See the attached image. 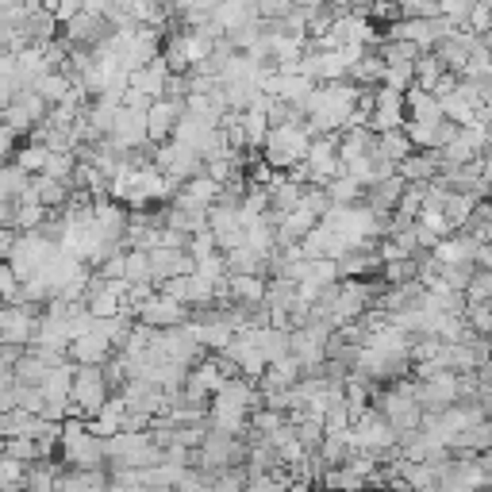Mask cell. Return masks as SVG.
<instances>
[{
    "label": "cell",
    "instance_id": "cell-1",
    "mask_svg": "<svg viewBox=\"0 0 492 492\" xmlns=\"http://www.w3.org/2000/svg\"><path fill=\"white\" fill-rule=\"evenodd\" d=\"M58 462L73 473H97L108 470V454H105V438L89 435L85 420H66L62 423V438H58Z\"/></svg>",
    "mask_w": 492,
    "mask_h": 492
},
{
    "label": "cell",
    "instance_id": "cell-2",
    "mask_svg": "<svg viewBox=\"0 0 492 492\" xmlns=\"http://www.w3.org/2000/svg\"><path fill=\"white\" fill-rule=\"evenodd\" d=\"M308 147H312V139H308L304 127H274V131L266 135L262 162L274 174H289L308 158Z\"/></svg>",
    "mask_w": 492,
    "mask_h": 492
},
{
    "label": "cell",
    "instance_id": "cell-3",
    "mask_svg": "<svg viewBox=\"0 0 492 492\" xmlns=\"http://www.w3.org/2000/svg\"><path fill=\"white\" fill-rule=\"evenodd\" d=\"M108 381H105V366H77L73 369V388H70V404L81 411V420H97L100 408L108 404Z\"/></svg>",
    "mask_w": 492,
    "mask_h": 492
},
{
    "label": "cell",
    "instance_id": "cell-4",
    "mask_svg": "<svg viewBox=\"0 0 492 492\" xmlns=\"http://www.w3.org/2000/svg\"><path fill=\"white\" fill-rule=\"evenodd\" d=\"M55 254H58V246L47 242L38 231H31V235H20L16 239V250H12V258H8V269L23 284V281H31L35 274H43V269L55 262Z\"/></svg>",
    "mask_w": 492,
    "mask_h": 492
},
{
    "label": "cell",
    "instance_id": "cell-5",
    "mask_svg": "<svg viewBox=\"0 0 492 492\" xmlns=\"http://www.w3.org/2000/svg\"><path fill=\"white\" fill-rule=\"evenodd\" d=\"M50 115V108H47V100L35 93L31 85H20L16 93H12V100H8V108L0 112V123H8L16 135H28L31 127H38Z\"/></svg>",
    "mask_w": 492,
    "mask_h": 492
},
{
    "label": "cell",
    "instance_id": "cell-6",
    "mask_svg": "<svg viewBox=\"0 0 492 492\" xmlns=\"http://www.w3.org/2000/svg\"><path fill=\"white\" fill-rule=\"evenodd\" d=\"M154 170L162 177H170L174 185H185V181L204 174V162H200L197 150L181 147V142H162V147L154 150Z\"/></svg>",
    "mask_w": 492,
    "mask_h": 492
},
{
    "label": "cell",
    "instance_id": "cell-7",
    "mask_svg": "<svg viewBox=\"0 0 492 492\" xmlns=\"http://www.w3.org/2000/svg\"><path fill=\"white\" fill-rule=\"evenodd\" d=\"M408 123V112H404V93H393V89H373V112L366 120V131L369 135H385V131H400Z\"/></svg>",
    "mask_w": 492,
    "mask_h": 492
},
{
    "label": "cell",
    "instance_id": "cell-8",
    "mask_svg": "<svg viewBox=\"0 0 492 492\" xmlns=\"http://www.w3.org/2000/svg\"><path fill=\"white\" fill-rule=\"evenodd\" d=\"M38 308L28 304H4L0 308V343L8 346H31L35 343V327H38Z\"/></svg>",
    "mask_w": 492,
    "mask_h": 492
},
{
    "label": "cell",
    "instance_id": "cell-9",
    "mask_svg": "<svg viewBox=\"0 0 492 492\" xmlns=\"http://www.w3.org/2000/svg\"><path fill=\"white\" fill-rule=\"evenodd\" d=\"M135 323H142V327H150V331H174V327H185L189 323V308L162 293H154L147 304H139Z\"/></svg>",
    "mask_w": 492,
    "mask_h": 492
},
{
    "label": "cell",
    "instance_id": "cell-10",
    "mask_svg": "<svg viewBox=\"0 0 492 492\" xmlns=\"http://www.w3.org/2000/svg\"><path fill=\"white\" fill-rule=\"evenodd\" d=\"M443 170V158H438V150H411L404 162L396 165V177L404 181V185H431Z\"/></svg>",
    "mask_w": 492,
    "mask_h": 492
},
{
    "label": "cell",
    "instance_id": "cell-11",
    "mask_svg": "<svg viewBox=\"0 0 492 492\" xmlns=\"http://www.w3.org/2000/svg\"><path fill=\"white\" fill-rule=\"evenodd\" d=\"M115 351L108 346L105 335H97V331H89L81 335V339H73L66 346V358H70V366H108V358Z\"/></svg>",
    "mask_w": 492,
    "mask_h": 492
},
{
    "label": "cell",
    "instance_id": "cell-12",
    "mask_svg": "<svg viewBox=\"0 0 492 492\" xmlns=\"http://www.w3.org/2000/svg\"><path fill=\"white\" fill-rule=\"evenodd\" d=\"M181 112H185V105H174V100H154V105H150V112H147V139L154 142V147L170 142Z\"/></svg>",
    "mask_w": 492,
    "mask_h": 492
},
{
    "label": "cell",
    "instance_id": "cell-13",
    "mask_svg": "<svg viewBox=\"0 0 492 492\" xmlns=\"http://www.w3.org/2000/svg\"><path fill=\"white\" fill-rule=\"evenodd\" d=\"M150 254V277H154V289L170 277H189L197 262L185 254V250H147Z\"/></svg>",
    "mask_w": 492,
    "mask_h": 492
},
{
    "label": "cell",
    "instance_id": "cell-14",
    "mask_svg": "<svg viewBox=\"0 0 492 492\" xmlns=\"http://www.w3.org/2000/svg\"><path fill=\"white\" fill-rule=\"evenodd\" d=\"M477 242L473 235H465V231H454L450 239H438V246L431 250V258L438 266H470L473 262V254H477Z\"/></svg>",
    "mask_w": 492,
    "mask_h": 492
},
{
    "label": "cell",
    "instance_id": "cell-15",
    "mask_svg": "<svg viewBox=\"0 0 492 492\" xmlns=\"http://www.w3.org/2000/svg\"><path fill=\"white\" fill-rule=\"evenodd\" d=\"M93 227L105 235L108 242H120L123 231H127V208L115 200H93Z\"/></svg>",
    "mask_w": 492,
    "mask_h": 492
},
{
    "label": "cell",
    "instance_id": "cell-16",
    "mask_svg": "<svg viewBox=\"0 0 492 492\" xmlns=\"http://www.w3.org/2000/svg\"><path fill=\"white\" fill-rule=\"evenodd\" d=\"M70 185L66 181H50V177H35L31 181V197L38 208H47V212H62L70 204Z\"/></svg>",
    "mask_w": 492,
    "mask_h": 492
},
{
    "label": "cell",
    "instance_id": "cell-17",
    "mask_svg": "<svg viewBox=\"0 0 492 492\" xmlns=\"http://www.w3.org/2000/svg\"><path fill=\"white\" fill-rule=\"evenodd\" d=\"M165 81H170V70H165V62H162V58L131 73V89H135V93H142V97H150V100H162Z\"/></svg>",
    "mask_w": 492,
    "mask_h": 492
},
{
    "label": "cell",
    "instance_id": "cell-18",
    "mask_svg": "<svg viewBox=\"0 0 492 492\" xmlns=\"http://www.w3.org/2000/svg\"><path fill=\"white\" fill-rule=\"evenodd\" d=\"M404 181L400 177H388V181H381V185H373V189H366V197H361V204H366L369 212H396V204H400V197H404Z\"/></svg>",
    "mask_w": 492,
    "mask_h": 492
},
{
    "label": "cell",
    "instance_id": "cell-19",
    "mask_svg": "<svg viewBox=\"0 0 492 492\" xmlns=\"http://www.w3.org/2000/svg\"><path fill=\"white\" fill-rule=\"evenodd\" d=\"M404 112H408V120H416V123H438L443 120V105H438L431 93H423V89H408Z\"/></svg>",
    "mask_w": 492,
    "mask_h": 492
},
{
    "label": "cell",
    "instance_id": "cell-20",
    "mask_svg": "<svg viewBox=\"0 0 492 492\" xmlns=\"http://www.w3.org/2000/svg\"><path fill=\"white\" fill-rule=\"evenodd\" d=\"M258 20V4H246V0H235V4H216V28L231 35V31H239L246 28V23H254Z\"/></svg>",
    "mask_w": 492,
    "mask_h": 492
},
{
    "label": "cell",
    "instance_id": "cell-21",
    "mask_svg": "<svg viewBox=\"0 0 492 492\" xmlns=\"http://www.w3.org/2000/svg\"><path fill=\"white\" fill-rule=\"evenodd\" d=\"M31 174H23L16 162H0V204H16L31 189Z\"/></svg>",
    "mask_w": 492,
    "mask_h": 492
},
{
    "label": "cell",
    "instance_id": "cell-22",
    "mask_svg": "<svg viewBox=\"0 0 492 492\" xmlns=\"http://www.w3.org/2000/svg\"><path fill=\"white\" fill-rule=\"evenodd\" d=\"M250 339L258 346V354L266 358V366H274V361H281L284 354H289V335H284V331L258 327V331H250Z\"/></svg>",
    "mask_w": 492,
    "mask_h": 492
},
{
    "label": "cell",
    "instance_id": "cell-23",
    "mask_svg": "<svg viewBox=\"0 0 492 492\" xmlns=\"http://www.w3.org/2000/svg\"><path fill=\"white\" fill-rule=\"evenodd\" d=\"M477 200L473 192H446V200H443V216H446V224L454 227V231H462L465 224H470V216H473V208H477Z\"/></svg>",
    "mask_w": 492,
    "mask_h": 492
},
{
    "label": "cell",
    "instance_id": "cell-24",
    "mask_svg": "<svg viewBox=\"0 0 492 492\" xmlns=\"http://www.w3.org/2000/svg\"><path fill=\"white\" fill-rule=\"evenodd\" d=\"M373 150L381 154V158H388L393 165H400L411 154V142H408V135H404V127L400 131H385V135H373Z\"/></svg>",
    "mask_w": 492,
    "mask_h": 492
},
{
    "label": "cell",
    "instance_id": "cell-25",
    "mask_svg": "<svg viewBox=\"0 0 492 492\" xmlns=\"http://www.w3.org/2000/svg\"><path fill=\"white\" fill-rule=\"evenodd\" d=\"M293 304H296V284L284 281V277H269L266 281V301H262L266 312H289Z\"/></svg>",
    "mask_w": 492,
    "mask_h": 492
},
{
    "label": "cell",
    "instance_id": "cell-26",
    "mask_svg": "<svg viewBox=\"0 0 492 492\" xmlns=\"http://www.w3.org/2000/svg\"><path fill=\"white\" fill-rule=\"evenodd\" d=\"M443 73H446L443 62H438V58L431 55V50H423V55H420L416 62H411V77H416V85H411V89H423V93H431Z\"/></svg>",
    "mask_w": 492,
    "mask_h": 492
},
{
    "label": "cell",
    "instance_id": "cell-27",
    "mask_svg": "<svg viewBox=\"0 0 492 492\" xmlns=\"http://www.w3.org/2000/svg\"><path fill=\"white\" fill-rule=\"evenodd\" d=\"M38 97L47 100V108H55V105H62V100L70 97V89H73V81L66 73H47V77H38V81L31 85Z\"/></svg>",
    "mask_w": 492,
    "mask_h": 492
},
{
    "label": "cell",
    "instance_id": "cell-28",
    "mask_svg": "<svg viewBox=\"0 0 492 492\" xmlns=\"http://www.w3.org/2000/svg\"><path fill=\"white\" fill-rule=\"evenodd\" d=\"M47 373H50V366H43V361H38V358L28 351V354L16 361V369H12V381H16V385H28V388H43Z\"/></svg>",
    "mask_w": 492,
    "mask_h": 492
},
{
    "label": "cell",
    "instance_id": "cell-29",
    "mask_svg": "<svg viewBox=\"0 0 492 492\" xmlns=\"http://www.w3.org/2000/svg\"><path fill=\"white\" fill-rule=\"evenodd\" d=\"M319 488H327V492H361L366 481H361L354 470H346V465H335V470H327L319 477Z\"/></svg>",
    "mask_w": 492,
    "mask_h": 492
},
{
    "label": "cell",
    "instance_id": "cell-30",
    "mask_svg": "<svg viewBox=\"0 0 492 492\" xmlns=\"http://www.w3.org/2000/svg\"><path fill=\"white\" fill-rule=\"evenodd\" d=\"M416 277H420L416 258H404V262H385V266H381V274H377V281L388 284V289H396V284H411Z\"/></svg>",
    "mask_w": 492,
    "mask_h": 492
},
{
    "label": "cell",
    "instance_id": "cell-31",
    "mask_svg": "<svg viewBox=\"0 0 492 492\" xmlns=\"http://www.w3.org/2000/svg\"><path fill=\"white\" fill-rule=\"evenodd\" d=\"M73 170H77V158H73V150H50L47 154V165H43V174L38 177H50V181H73Z\"/></svg>",
    "mask_w": 492,
    "mask_h": 492
},
{
    "label": "cell",
    "instance_id": "cell-32",
    "mask_svg": "<svg viewBox=\"0 0 492 492\" xmlns=\"http://www.w3.org/2000/svg\"><path fill=\"white\" fill-rule=\"evenodd\" d=\"M438 105H443V120H446V123H454V127H470V123H477V108H473L462 93L438 100Z\"/></svg>",
    "mask_w": 492,
    "mask_h": 492
},
{
    "label": "cell",
    "instance_id": "cell-33",
    "mask_svg": "<svg viewBox=\"0 0 492 492\" xmlns=\"http://www.w3.org/2000/svg\"><path fill=\"white\" fill-rule=\"evenodd\" d=\"M123 281L127 284H154V277H150V254L147 250H127V258H123Z\"/></svg>",
    "mask_w": 492,
    "mask_h": 492
},
{
    "label": "cell",
    "instance_id": "cell-34",
    "mask_svg": "<svg viewBox=\"0 0 492 492\" xmlns=\"http://www.w3.org/2000/svg\"><path fill=\"white\" fill-rule=\"evenodd\" d=\"M47 154H50V150L38 147V142H20V150H16V158H12V162H16L23 174L38 177V174H43V165H47Z\"/></svg>",
    "mask_w": 492,
    "mask_h": 492
},
{
    "label": "cell",
    "instance_id": "cell-35",
    "mask_svg": "<svg viewBox=\"0 0 492 492\" xmlns=\"http://www.w3.org/2000/svg\"><path fill=\"white\" fill-rule=\"evenodd\" d=\"M323 189H327V197H331V204H339V208H351V204H361V197H366V192H361L358 185H354V181L351 177H335L331 181V185H323Z\"/></svg>",
    "mask_w": 492,
    "mask_h": 492
},
{
    "label": "cell",
    "instance_id": "cell-36",
    "mask_svg": "<svg viewBox=\"0 0 492 492\" xmlns=\"http://www.w3.org/2000/svg\"><path fill=\"white\" fill-rule=\"evenodd\" d=\"M293 435H296V443H301L308 454H316V450L323 446V420H316V416H304L301 423L293 427Z\"/></svg>",
    "mask_w": 492,
    "mask_h": 492
},
{
    "label": "cell",
    "instance_id": "cell-37",
    "mask_svg": "<svg viewBox=\"0 0 492 492\" xmlns=\"http://www.w3.org/2000/svg\"><path fill=\"white\" fill-rule=\"evenodd\" d=\"M4 454H8L12 462H20V465L47 462L43 450H38V443H31V438H4Z\"/></svg>",
    "mask_w": 492,
    "mask_h": 492
},
{
    "label": "cell",
    "instance_id": "cell-38",
    "mask_svg": "<svg viewBox=\"0 0 492 492\" xmlns=\"http://www.w3.org/2000/svg\"><path fill=\"white\" fill-rule=\"evenodd\" d=\"M208 231H212L216 239L239 231V212L235 208H224V204H212V208H208Z\"/></svg>",
    "mask_w": 492,
    "mask_h": 492
},
{
    "label": "cell",
    "instance_id": "cell-39",
    "mask_svg": "<svg viewBox=\"0 0 492 492\" xmlns=\"http://www.w3.org/2000/svg\"><path fill=\"white\" fill-rule=\"evenodd\" d=\"M465 327H470L477 339H488L492 335V304H470L465 308Z\"/></svg>",
    "mask_w": 492,
    "mask_h": 492
},
{
    "label": "cell",
    "instance_id": "cell-40",
    "mask_svg": "<svg viewBox=\"0 0 492 492\" xmlns=\"http://www.w3.org/2000/svg\"><path fill=\"white\" fill-rule=\"evenodd\" d=\"M473 274H477L473 262L470 266H438V281H443L450 293H465V284L473 281Z\"/></svg>",
    "mask_w": 492,
    "mask_h": 492
},
{
    "label": "cell",
    "instance_id": "cell-41",
    "mask_svg": "<svg viewBox=\"0 0 492 492\" xmlns=\"http://www.w3.org/2000/svg\"><path fill=\"white\" fill-rule=\"evenodd\" d=\"M12 396H16V408L28 411V416H43V388H28V385H12Z\"/></svg>",
    "mask_w": 492,
    "mask_h": 492
},
{
    "label": "cell",
    "instance_id": "cell-42",
    "mask_svg": "<svg viewBox=\"0 0 492 492\" xmlns=\"http://www.w3.org/2000/svg\"><path fill=\"white\" fill-rule=\"evenodd\" d=\"M301 208H308L316 219H323L331 212V197H327V189H319V185H304V197H301Z\"/></svg>",
    "mask_w": 492,
    "mask_h": 492
},
{
    "label": "cell",
    "instance_id": "cell-43",
    "mask_svg": "<svg viewBox=\"0 0 492 492\" xmlns=\"http://www.w3.org/2000/svg\"><path fill=\"white\" fill-rule=\"evenodd\" d=\"M465 28H470L477 38L488 35V28H492V0H473V12H470V20H465Z\"/></svg>",
    "mask_w": 492,
    "mask_h": 492
},
{
    "label": "cell",
    "instance_id": "cell-44",
    "mask_svg": "<svg viewBox=\"0 0 492 492\" xmlns=\"http://www.w3.org/2000/svg\"><path fill=\"white\" fill-rule=\"evenodd\" d=\"M465 301L470 304H492V274H481V269H477L473 281L465 284Z\"/></svg>",
    "mask_w": 492,
    "mask_h": 492
},
{
    "label": "cell",
    "instance_id": "cell-45",
    "mask_svg": "<svg viewBox=\"0 0 492 492\" xmlns=\"http://www.w3.org/2000/svg\"><path fill=\"white\" fill-rule=\"evenodd\" d=\"M185 254L192 258V262H204V258H212V254H219L216 250V235L212 231H197V235L189 239V246H185Z\"/></svg>",
    "mask_w": 492,
    "mask_h": 492
},
{
    "label": "cell",
    "instance_id": "cell-46",
    "mask_svg": "<svg viewBox=\"0 0 492 492\" xmlns=\"http://www.w3.org/2000/svg\"><path fill=\"white\" fill-rule=\"evenodd\" d=\"M400 20H438V4L435 0H408V4H400Z\"/></svg>",
    "mask_w": 492,
    "mask_h": 492
},
{
    "label": "cell",
    "instance_id": "cell-47",
    "mask_svg": "<svg viewBox=\"0 0 492 492\" xmlns=\"http://www.w3.org/2000/svg\"><path fill=\"white\" fill-rule=\"evenodd\" d=\"M420 208H423V185H408V189H404V197H400V204H396V216L416 219Z\"/></svg>",
    "mask_w": 492,
    "mask_h": 492
},
{
    "label": "cell",
    "instance_id": "cell-48",
    "mask_svg": "<svg viewBox=\"0 0 492 492\" xmlns=\"http://www.w3.org/2000/svg\"><path fill=\"white\" fill-rule=\"evenodd\" d=\"M23 473H28V465L12 462L8 454H0V488H12V485H23Z\"/></svg>",
    "mask_w": 492,
    "mask_h": 492
},
{
    "label": "cell",
    "instance_id": "cell-49",
    "mask_svg": "<svg viewBox=\"0 0 492 492\" xmlns=\"http://www.w3.org/2000/svg\"><path fill=\"white\" fill-rule=\"evenodd\" d=\"M289 12H293L289 0H262V4H258V20H262V23H281Z\"/></svg>",
    "mask_w": 492,
    "mask_h": 492
},
{
    "label": "cell",
    "instance_id": "cell-50",
    "mask_svg": "<svg viewBox=\"0 0 492 492\" xmlns=\"http://www.w3.org/2000/svg\"><path fill=\"white\" fill-rule=\"evenodd\" d=\"M16 150H20V135L12 131L8 123H0V162H12L16 158Z\"/></svg>",
    "mask_w": 492,
    "mask_h": 492
},
{
    "label": "cell",
    "instance_id": "cell-51",
    "mask_svg": "<svg viewBox=\"0 0 492 492\" xmlns=\"http://www.w3.org/2000/svg\"><path fill=\"white\" fill-rule=\"evenodd\" d=\"M28 354V346H8V343H0V366H8V369H16V361Z\"/></svg>",
    "mask_w": 492,
    "mask_h": 492
},
{
    "label": "cell",
    "instance_id": "cell-52",
    "mask_svg": "<svg viewBox=\"0 0 492 492\" xmlns=\"http://www.w3.org/2000/svg\"><path fill=\"white\" fill-rule=\"evenodd\" d=\"M16 239H20V235H16L12 227H8V231H0V266H8L12 250H16Z\"/></svg>",
    "mask_w": 492,
    "mask_h": 492
},
{
    "label": "cell",
    "instance_id": "cell-53",
    "mask_svg": "<svg viewBox=\"0 0 492 492\" xmlns=\"http://www.w3.org/2000/svg\"><path fill=\"white\" fill-rule=\"evenodd\" d=\"M174 492H212V488H208V485H204V481H200V477H197V473H192V470H189V477H185V481H181V485H177Z\"/></svg>",
    "mask_w": 492,
    "mask_h": 492
},
{
    "label": "cell",
    "instance_id": "cell-54",
    "mask_svg": "<svg viewBox=\"0 0 492 492\" xmlns=\"http://www.w3.org/2000/svg\"><path fill=\"white\" fill-rule=\"evenodd\" d=\"M16 224V204H0V231H8Z\"/></svg>",
    "mask_w": 492,
    "mask_h": 492
},
{
    "label": "cell",
    "instance_id": "cell-55",
    "mask_svg": "<svg viewBox=\"0 0 492 492\" xmlns=\"http://www.w3.org/2000/svg\"><path fill=\"white\" fill-rule=\"evenodd\" d=\"M12 385H16V381H12V369H8V366H0V393H8Z\"/></svg>",
    "mask_w": 492,
    "mask_h": 492
},
{
    "label": "cell",
    "instance_id": "cell-56",
    "mask_svg": "<svg viewBox=\"0 0 492 492\" xmlns=\"http://www.w3.org/2000/svg\"><path fill=\"white\" fill-rule=\"evenodd\" d=\"M150 492H174V488H150Z\"/></svg>",
    "mask_w": 492,
    "mask_h": 492
},
{
    "label": "cell",
    "instance_id": "cell-57",
    "mask_svg": "<svg viewBox=\"0 0 492 492\" xmlns=\"http://www.w3.org/2000/svg\"><path fill=\"white\" fill-rule=\"evenodd\" d=\"M488 35H492V28H488Z\"/></svg>",
    "mask_w": 492,
    "mask_h": 492
}]
</instances>
